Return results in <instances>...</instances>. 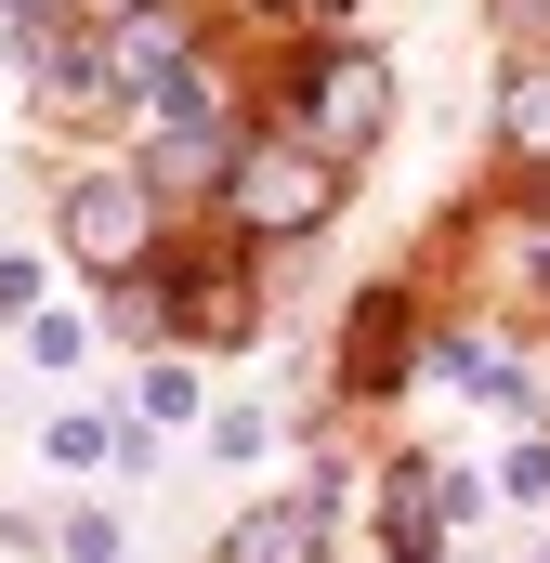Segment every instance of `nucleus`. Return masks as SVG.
<instances>
[{
  "mask_svg": "<svg viewBox=\"0 0 550 563\" xmlns=\"http://www.w3.org/2000/svg\"><path fill=\"white\" fill-rule=\"evenodd\" d=\"M432 380H459V394H485V407H512V420L538 407V380H525V367H512L485 328H446V341H432Z\"/></svg>",
  "mask_w": 550,
  "mask_h": 563,
  "instance_id": "9d476101",
  "label": "nucleus"
},
{
  "mask_svg": "<svg viewBox=\"0 0 550 563\" xmlns=\"http://www.w3.org/2000/svg\"><path fill=\"white\" fill-rule=\"evenodd\" d=\"M40 445H53L66 472H106V459H119V420H106V407H66V420L40 432Z\"/></svg>",
  "mask_w": 550,
  "mask_h": 563,
  "instance_id": "ddd939ff",
  "label": "nucleus"
},
{
  "mask_svg": "<svg viewBox=\"0 0 550 563\" xmlns=\"http://www.w3.org/2000/svg\"><path fill=\"white\" fill-rule=\"evenodd\" d=\"M512 498H538V511H550V445H538V432L512 445Z\"/></svg>",
  "mask_w": 550,
  "mask_h": 563,
  "instance_id": "a211bd4d",
  "label": "nucleus"
},
{
  "mask_svg": "<svg viewBox=\"0 0 550 563\" xmlns=\"http://www.w3.org/2000/svg\"><path fill=\"white\" fill-rule=\"evenodd\" d=\"M301 144H328L341 170L354 157H381V132H394V53H367V40H328L315 66H301V119H288Z\"/></svg>",
  "mask_w": 550,
  "mask_h": 563,
  "instance_id": "20e7f679",
  "label": "nucleus"
},
{
  "mask_svg": "<svg viewBox=\"0 0 550 563\" xmlns=\"http://www.w3.org/2000/svg\"><path fill=\"white\" fill-rule=\"evenodd\" d=\"M263 13H288V26H328V13H354V0H263Z\"/></svg>",
  "mask_w": 550,
  "mask_h": 563,
  "instance_id": "6ab92c4d",
  "label": "nucleus"
},
{
  "mask_svg": "<svg viewBox=\"0 0 550 563\" xmlns=\"http://www.w3.org/2000/svg\"><path fill=\"white\" fill-rule=\"evenodd\" d=\"M13 13H66V0H0V26H13Z\"/></svg>",
  "mask_w": 550,
  "mask_h": 563,
  "instance_id": "412c9836",
  "label": "nucleus"
},
{
  "mask_svg": "<svg viewBox=\"0 0 550 563\" xmlns=\"http://www.w3.org/2000/svg\"><path fill=\"white\" fill-rule=\"evenodd\" d=\"M26 354L40 367H79V314H26Z\"/></svg>",
  "mask_w": 550,
  "mask_h": 563,
  "instance_id": "f3484780",
  "label": "nucleus"
},
{
  "mask_svg": "<svg viewBox=\"0 0 550 563\" xmlns=\"http://www.w3.org/2000/svg\"><path fill=\"white\" fill-rule=\"evenodd\" d=\"M40 288H53V276H40V263H26V250H0V314H13V328H26V314H40Z\"/></svg>",
  "mask_w": 550,
  "mask_h": 563,
  "instance_id": "dca6fc26",
  "label": "nucleus"
},
{
  "mask_svg": "<svg viewBox=\"0 0 550 563\" xmlns=\"http://www.w3.org/2000/svg\"><path fill=\"white\" fill-rule=\"evenodd\" d=\"M66 13H79V26H119V13H144V0H66Z\"/></svg>",
  "mask_w": 550,
  "mask_h": 563,
  "instance_id": "aec40b11",
  "label": "nucleus"
},
{
  "mask_svg": "<svg viewBox=\"0 0 550 563\" xmlns=\"http://www.w3.org/2000/svg\"><path fill=\"white\" fill-rule=\"evenodd\" d=\"M132 407H144V420H157V432H184V420H197V407H210V394H197V367H184V354H144Z\"/></svg>",
  "mask_w": 550,
  "mask_h": 563,
  "instance_id": "f8f14e48",
  "label": "nucleus"
},
{
  "mask_svg": "<svg viewBox=\"0 0 550 563\" xmlns=\"http://www.w3.org/2000/svg\"><path fill=\"white\" fill-rule=\"evenodd\" d=\"M66 563H119V511H66Z\"/></svg>",
  "mask_w": 550,
  "mask_h": 563,
  "instance_id": "2eb2a0df",
  "label": "nucleus"
},
{
  "mask_svg": "<svg viewBox=\"0 0 550 563\" xmlns=\"http://www.w3.org/2000/svg\"><path fill=\"white\" fill-rule=\"evenodd\" d=\"M341 197H354V170L328 157V144H301L288 119H250V144H237V170H223V223L250 236V250H288V236H315V223H341Z\"/></svg>",
  "mask_w": 550,
  "mask_h": 563,
  "instance_id": "f03ea898",
  "label": "nucleus"
},
{
  "mask_svg": "<svg viewBox=\"0 0 550 563\" xmlns=\"http://www.w3.org/2000/svg\"><path fill=\"white\" fill-rule=\"evenodd\" d=\"M210 53V26L184 13V0H144V13H119V26H92V79H106V119H144L184 66Z\"/></svg>",
  "mask_w": 550,
  "mask_h": 563,
  "instance_id": "39448f33",
  "label": "nucleus"
},
{
  "mask_svg": "<svg viewBox=\"0 0 550 563\" xmlns=\"http://www.w3.org/2000/svg\"><path fill=\"white\" fill-rule=\"evenodd\" d=\"M498 157L538 184L550 170V66H512V92H498Z\"/></svg>",
  "mask_w": 550,
  "mask_h": 563,
  "instance_id": "9b49d317",
  "label": "nucleus"
},
{
  "mask_svg": "<svg viewBox=\"0 0 550 563\" xmlns=\"http://www.w3.org/2000/svg\"><path fill=\"white\" fill-rule=\"evenodd\" d=\"M328 498H341V485H301V498H250V511L223 525V551H210V563H328Z\"/></svg>",
  "mask_w": 550,
  "mask_h": 563,
  "instance_id": "6e6552de",
  "label": "nucleus"
},
{
  "mask_svg": "<svg viewBox=\"0 0 550 563\" xmlns=\"http://www.w3.org/2000/svg\"><path fill=\"white\" fill-rule=\"evenodd\" d=\"M0 53H13V79H26L53 119H92V106H106V79H92V26H79V13H13Z\"/></svg>",
  "mask_w": 550,
  "mask_h": 563,
  "instance_id": "423d86ee",
  "label": "nucleus"
},
{
  "mask_svg": "<svg viewBox=\"0 0 550 563\" xmlns=\"http://www.w3.org/2000/svg\"><path fill=\"white\" fill-rule=\"evenodd\" d=\"M525 276H538V288H550V236H538V263H525Z\"/></svg>",
  "mask_w": 550,
  "mask_h": 563,
  "instance_id": "4be33fe9",
  "label": "nucleus"
},
{
  "mask_svg": "<svg viewBox=\"0 0 550 563\" xmlns=\"http://www.w3.org/2000/svg\"><path fill=\"white\" fill-rule=\"evenodd\" d=\"M394 380H407V288H367L341 341V394H394Z\"/></svg>",
  "mask_w": 550,
  "mask_h": 563,
  "instance_id": "1a4fd4ad",
  "label": "nucleus"
},
{
  "mask_svg": "<svg viewBox=\"0 0 550 563\" xmlns=\"http://www.w3.org/2000/svg\"><path fill=\"white\" fill-rule=\"evenodd\" d=\"M237 144H250V106H237V79H223V53H197L157 106L132 119V170L157 197H223V170H237Z\"/></svg>",
  "mask_w": 550,
  "mask_h": 563,
  "instance_id": "f257e3e1",
  "label": "nucleus"
},
{
  "mask_svg": "<svg viewBox=\"0 0 550 563\" xmlns=\"http://www.w3.org/2000/svg\"><path fill=\"white\" fill-rule=\"evenodd\" d=\"M53 223H66V263H79V276H106V288H132L144 263L170 250V197L144 184L132 157L66 170V184H53Z\"/></svg>",
  "mask_w": 550,
  "mask_h": 563,
  "instance_id": "7ed1b4c3",
  "label": "nucleus"
},
{
  "mask_svg": "<svg viewBox=\"0 0 550 563\" xmlns=\"http://www.w3.org/2000/svg\"><path fill=\"white\" fill-rule=\"evenodd\" d=\"M472 511H485V485H472V472H432V459H394V485H381V538H394V563H432L446 525H472Z\"/></svg>",
  "mask_w": 550,
  "mask_h": 563,
  "instance_id": "0eeeda50",
  "label": "nucleus"
},
{
  "mask_svg": "<svg viewBox=\"0 0 550 563\" xmlns=\"http://www.w3.org/2000/svg\"><path fill=\"white\" fill-rule=\"evenodd\" d=\"M263 445H275L263 407H223V420H210V459H263Z\"/></svg>",
  "mask_w": 550,
  "mask_h": 563,
  "instance_id": "4468645a",
  "label": "nucleus"
}]
</instances>
